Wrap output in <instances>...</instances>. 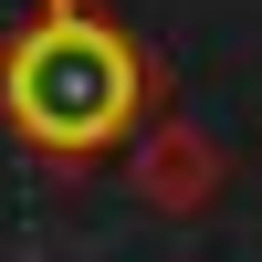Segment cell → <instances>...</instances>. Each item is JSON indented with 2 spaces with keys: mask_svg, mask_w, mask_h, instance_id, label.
I'll return each instance as SVG.
<instances>
[{
  "mask_svg": "<svg viewBox=\"0 0 262 262\" xmlns=\"http://www.w3.org/2000/svg\"><path fill=\"white\" fill-rule=\"evenodd\" d=\"M0 126L42 168H105L158 126V53L105 0H32L0 32Z\"/></svg>",
  "mask_w": 262,
  "mask_h": 262,
  "instance_id": "obj_1",
  "label": "cell"
},
{
  "mask_svg": "<svg viewBox=\"0 0 262 262\" xmlns=\"http://www.w3.org/2000/svg\"><path fill=\"white\" fill-rule=\"evenodd\" d=\"M137 189L168 210V221H189V210H210V200H221V147H210L200 126L158 116V126L137 137Z\"/></svg>",
  "mask_w": 262,
  "mask_h": 262,
  "instance_id": "obj_2",
  "label": "cell"
}]
</instances>
